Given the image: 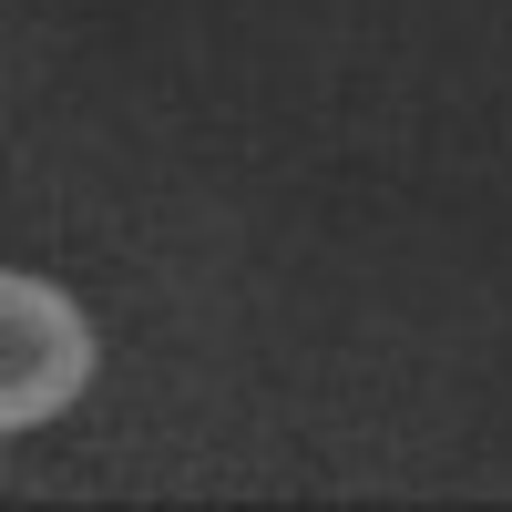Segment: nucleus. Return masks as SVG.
<instances>
[{
	"instance_id": "nucleus-1",
	"label": "nucleus",
	"mask_w": 512,
	"mask_h": 512,
	"mask_svg": "<svg viewBox=\"0 0 512 512\" xmlns=\"http://www.w3.org/2000/svg\"><path fill=\"white\" fill-rule=\"evenodd\" d=\"M82 390H93V318H82L52 277L11 267L0 277V420H11V431H41V420H62Z\"/></svg>"
}]
</instances>
